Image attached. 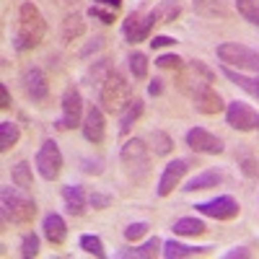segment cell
Instances as JSON below:
<instances>
[{"label": "cell", "mask_w": 259, "mask_h": 259, "mask_svg": "<svg viewBox=\"0 0 259 259\" xmlns=\"http://www.w3.org/2000/svg\"><path fill=\"white\" fill-rule=\"evenodd\" d=\"M45 34H47V21L41 16V11L36 8V3H31V0L21 3V8L16 13L13 47L18 52H29L45 41Z\"/></svg>", "instance_id": "6da1fadb"}, {"label": "cell", "mask_w": 259, "mask_h": 259, "mask_svg": "<svg viewBox=\"0 0 259 259\" xmlns=\"http://www.w3.org/2000/svg\"><path fill=\"white\" fill-rule=\"evenodd\" d=\"M119 163H122L124 177L135 187H145L150 182L153 168H150V150H148L145 140H140V138L127 140L119 150Z\"/></svg>", "instance_id": "7a4b0ae2"}, {"label": "cell", "mask_w": 259, "mask_h": 259, "mask_svg": "<svg viewBox=\"0 0 259 259\" xmlns=\"http://www.w3.org/2000/svg\"><path fill=\"white\" fill-rule=\"evenodd\" d=\"M99 104L106 114H122L133 104V85L119 70L112 68V73L99 85Z\"/></svg>", "instance_id": "3957f363"}, {"label": "cell", "mask_w": 259, "mask_h": 259, "mask_svg": "<svg viewBox=\"0 0 259 259\" xmlns=\"http://www.w3.org/2000/svg\"><path fill=\"white\" fill-rule=\"evenodd\" d=\"M0 200H3V226H29L36 218V202L21 187H3L0 189Z\"/></svg>", "instance_id": "277c9868"}, {"label": "cell", "mask_w": 259, "mask_h": 259, "mask_svg": "<svg viewBox=\"0 0 259 259\" xmlns=\"http://www.w3.org/2000/svg\"><path fill=\"white\" fill-rule=\"evenodd\" d=\"M215 55L233 70H259V52L246 45H239V41H223V45H218Z\"/></svg>", "instance_id": "5b68a950"}, {"label": "cell", "mask_w": 259, "mask_h": 259, "mask_svg": "<svg viewBox=\"0 0 259 259\" xmlns=\"http://www.w3.org/2000/svg\"><path fill=\"white\" fill-rule=\"evenodd\" d=\"M161 18V11H150V13H143V11H133L124 21H122V34L130 45H138V41H145L153 31V26L158 24Z\"/></svg>", "instance_id": "8992f818"}, {"label": "cell", "mask_w": 259, "mask_h": 259, "mask_svg": "<svg viewBox=\"0 0 259 259\" xmlns=\"http://www.w3.org/2000/svg\"><path fill=\"white\" fill-rule=\"evenodd\" d=\"M62 114L60 119L55 122L57 130H75L83 124V96L75 85H68V89L62 91Z\"/></svg>", "instance_id": "52a82bcc"}, {"label": "cell", "mask_w": 259, "mask_h": 259, "mask_svg": "<svg viewBox=\"0 0 259 259\" xmlns=\"http://www.w3.org/2000/svg\"><path fill=\"white\" fill-rule=\"evenodd\" d=\"M34 166L39 171V177L45 182H55L62 171V153H60V145L55 140H45L41 148L36 150V158Z\"/></svg>", "instance_id": "ba28073f"}, {"label": "cell", "mask_w": 259, "mask_h": 259, "mask_svg": "<svg viewBox=\"0 0 259 259\" xmlns=\"http://www.w3.org/2000/svg\"><path fill=\"white\" fill-rule=\"evenodd\" d=\"M194 210L200 215H207V218H215V221H233L241 212L239 200L231 197V194H218V197H212L207 202H197Z\"/></svg>", "instance_id": "9c48e42d"}, {"label": "cell", "mask_w": 259, "mask_h": 259, "mask_svg": "<svg viewBox=\"0 0 259 259\" xmlns=\"http://www.w3.org/2000/svg\"><path fill=\"white\" fill-rule=\"evenodd\" d=\"M226 122L239 133H251V130L259 127V112L244 101H231L226 106Z\"/></svg>", "instance_id": "30bf717a"}, {"label": "cell", "mask_w": 259, "mask_h": 259, "mask_svg": "<svg viewBox=\"0 0 259 259\" xmlns=\"http://www.w3.org/2000/svg\"><path fill=\"white\" fill-rule=\"evenodd\" d=\"M194 161L189 158H177V161H168L161 171V177H158V184H156V194L158 197H168L171 192H174L179 187V182L184 179V174L192 168Z\"/></svg>", "instance_id": "8fae6325"}, {"label": "cell", "mask_w": 259, "mask_h": 259, "mask_svg": "<svg viewBox=\"0 0 259 259\" xmlns=\"http://www.w3.org/2000/svg\"><path fill=\"white\" fill-rule=\"evenodd\" d=\"M24 91L26 96L39 104V106H45L50 101V80H47V73L36 68V65H31V68L24 70Z\"/></svg>", "instance_id": "7c38bea8"}, {"label": "cell", "mask_w": 259, "mask_h": 259, "mask_svg": "<svg viewBox=\"0 0 259 259\" xmlns=\"http://www.w3.org/2000/svg\"><path fill=\"white\" fill-rule=\"evenodd\" d=\"M187 145L194 150V153H207V156H221L223 150H226V145H223V140L218 138V135H212L210 130H205V127H192L189 133H187Z\"/></svg>", "instance_id": "4fadbf2b"}, {"label": "cell", "mask_w": 259, "mask_h": 259, "mask_svg": "<svg viewBox=\"0 0 259 259\" xmlns=\"http://www.w3.org/2000/svg\"><path fill=\"white\" fill-rule=\"evenodd\" d=\"M80 130H83V138L89 140V143H94V145H101L106 140V117H104L101 106L91 104L89 109H85Z\"/></svg>", "instance_id": "5bb4252c"}, {"label": "cell", "mask_w": 259, "mask_h": 259, "mask_svg": "<svg viewBox=\"0 0 259 259\" xmlns=\"http://www.w3.org/2000/svg\"><path fill=\"white\" fill-rule=\"evenodd\" d=\"M192 101H194V109H197L200 114H207V117H212V114H221L223 109H226V101H223V96L212 89V85H202L200 91H194V96H192Z\"/></svg>", "instance_id": "9a60e30c"}, {"label": "cell", "mask_w": 259, "mask_h": 259, "mask_svg": "<svg viewBox=\"0 0 259 259\" xmlns=\"http://www.w3.org/2000/svg\"><path fill=\"white\" fill-rule=\"evenodd\" d=\"M62 200H65V210L70 215H75V218H80L85 212V207H89V194H85V189L78 187V184L62 187Z\"/></svg>", "instance_id": "2e32d148"}, {"label": "cell", "mask_w": 259, "mask_h": 259, "mask_svg": "<svg viewBox=\"0 0 259 259\" xmlns=\"http://www.w3.org/2000/svg\"><path fill=\"white\" fill-rule=\"evenodd\" d=\"M45 239L52 246H62L65 239H68V223H65L60 212H50L45 218Z\"/></svg>", "instance_id": "e0dca14e"}, {"label": "cell", "mask_w": 259, "mask_h": 259, "mask_svg": "<svg viewBox=\"0 0 259 259\" xmlns=\"http://www.w3.org/2000/svg\"><path fill=\"white\" fill-rule=\"evenodd\" d=\"M163 241L158 239V236H153V239H148L143 246H127V249H119L117 251V256L119 259H153V256H158L163 249Z\"/></svg>", "instance_id": "ac0fdd59"}, {"label": "cell", "mask_w": 259, "mask_h": 259, "mask_svg": "<svg viewBox=\"0 0 259 259\" xmlns=\"http://www.w3.org/2000/svg\"><path fill=\"white\" fill-rule=\"evenodd\" d=\"M212 246H187V244H179L177 239L171 241H163V256L166 259H184V256H205L210 254Z\"/></svg>", "instance_id": "d6986e66"}, {"label": "cell", "mask_w": 259, "mask_h": 259, "mask_svg": "<svg viewBox=\"0 0 259 259\" xmlns=\"http://www.w3.org/2000/svg\"><path fill=\"white\" fill-rule=\"evenodd\" d=\"M231 83H236L241 91H246L251 99H256L259 101V78H251V75H244L241 70H233V68H228V65H223V70H221Z\"/></svg>", "instance_id": "ffe728a7"}, {"label": "cell", "mask_w": 259, "mask_h": 259, "mask_svg": "<svg viewBox=\"0 0 259 259\" xmlns=\"http://www.w3.org/2000/svg\"><path fill=\"white\" fill-rule=\"evenodd\" d=\"M221 182H223V174H221V171L207 168V171H202V174L192 177L182 189H184V192H202V189H212V187H218Z\"/></svg>", "instance_id": "44dd1931"}, {"label": "cell", "mask_w": 259, "mask_h": 259, "mask_svg": "<svg viewBox=\"0 0 259 259\" xmlns=\"http://www.w3.org/2000/svg\"><path fill=\"white\" fill-rule=\"evenodd\" d=\"M83 31H85V21H83L80 13H68V16H65L62 26H60L62 41H75V39L83 36Z\"/></svg>", "instance_id": "7402d4cb"}, {"label": "cell", "mask_w": 259, "mask_h": 259, "mask_svg": "<svg viewBox=\"0 0 259 259\" xmlns=\"http://www.w3.org/2000/svg\"><path fill=\"white\" fill-rule=\"evenodd\" d=\"M207 231L205 221L200 218H192V215H187V218H179L174 223V233L177 236H187V239H197V236H202Z\"/></svg>", "instance_id": "603a6c76"}, {"label": "cell", "mask_w": 259, "mask_h": 259, "mask_svg": "<svg viewBox=\"0 0 259 259\" xmlns=\"http://www.w3.org/2000/svg\"><path fill=\"white\" fill-rule=\"evenodd\" d=\"M143 112H145L143 99H133V104H130L127 109L122 112V119H119V135H127L130 130L135 127V122L143 117Z\"/></svg>", "instance_id": "cb8c5ba5"}, {"label": "cell", "mask_w": 259, "mask_h": 259, "mask_svg": "<svg viewBox=\"0 0 259 259\" xmlns=\"http://www.w3.org/2000/svg\"><path fill=\"white\" fill-rule=\"evenodd\" d=\"M18 138H21V130H18L16 122H8V119L0 122V153L13 150L16 143H18Z\"/></svg>", "instance_id": "d4e9b609"}, {"label": "cell", "mask_w": 259, "mask_h": 259, "mask_svg": "<svg viewBox=\"0 0 259 259\" xmlns=\"http://www.w3.org/2000/svg\"><path fill=\"white\" fill-rule=\"evenodd\" d=\"M194 11L205 18H226L228 16V8L223 6V0H194Z\"/></svg>", "instance_id": "484cf974"}, {"label": "cell", "mask_w": 259, "mask_h": 259, "mask_svg": "<svg viewBox=\"0 0 259 259\" xmlns=\"http://www.w3.org/2000/svg\"><path fill=\"white\" fill-rule=\"evenodd\" d=\"M148 143H150V150H153L156 156H168L171 150H174V140H171V135H166L163 130H153V133L148 135Z\"/></svg>", "instance_id": "4316f807"}, {"label": "cell", "mask_w": 259, "mask_h": 259, "mask_svg": "<svg viewBox=\"0 0 259 259\" xmlns=\"http://www.w3.org/2000/svg\"><path fill=\"white\" fill-rule=\"evenodd\" d=\"M11 179H13V184L16 187H21V189H31L34 187V177H31V163L29 161H18L16 166H13V171H11Z\"/></svg>", "instance_id": "83f0119b"}, {"label": "cell", "mask_w": 259, "mask_h": 259, "mask_svg": "<svg viewBox=\"0 0 259 259\" xmlns=\"http://www.w3.org/2000/svg\"><path fill=\"white\" fill-rule=\"evenodd\" d=\"M78 244H80V249H83L85 254H94V256H99V259H104V256H106L104 241L99 239L96 233H83L80 239H78Z\"/></svg>", "instance_id": "f1b7e54d"}, {"label": "cell", "mask_w": 259, "mask_h": 259, "mask_svg": "<svg viewBox=\"0 0 259 259\" xmlns=\"http://www.w3.org/2000/svg\"><path fill=\"white\" fill-rule=\"evenodd\" d=\"M236 11L244 16L249 24L259 26V0H236Z\"/></svg>", "instance_id": "f546056e"}, {"label": "cell", "mask_w": 259, "mask_h": 259, "mask_svg": "<svg viewBox=\"0 0 259 259\" xmlns=\"http://www.w3.org/2000/svg\"><path fill=\"white\" fill-rule=\"evenodd\" d=\"M127 68H130V73H133L135 78H145L148 75V57L143 55V52H130L127 55Z\"/></svg>", "instance_id": "4dcf8cb0"}, {"label": "cell", "mask_w": 259, "mask_h": 259, "mask_svg": "<svg viewBox=\"0 0 259 259\" xmlns=\"http://www.w3.org/2000/svg\"><path fill=\"white\" fill-rule=\"evenodd\" d=\"M36 254H39V236L34 231H29V233H24V239H21V256L31 259Z\"/></svg>", "instance_id": "1f68e13d"}, {"label": "cell", "mask_w": 259, "mask_h": 259, "mask_svg": "<svg viewBox=\"0 0 259 259\" xmlns=\"http://www.w3.org/2000/svg\"><path fill=\"white\" fill-rule=\"evenodd\" d=\"M156 68H163V70H184V60L179 55H161L156 60Z\"/></svg>", "instance_id": "d6a6232c"}, {"label": "cell", "mask_w": 259, "mask_h": 259, "mask_svg": "<svg viewBox=\"0 0 259 259\" xmlns=\"http://www.w3.org/2000/svg\"><path fill=\"white\" fill-rule=\"evenodd\" d=\"M239 168H241V174H244L246 179H259V161H256L254 156H244V158L239 161Z\"/></svg>", "instance_id": "836d02e7"}, {"label": "cell", "mask_w": 259, "mask_h": 259, "mask_svg": "<svg viewBox=\"0 0 259 259\" xmlns=\"http://www.w3.org/2000/svg\"><path fill=\"white\" fill-rule=\"evenodd\" d=\"M148 223L145 221H138V223H130L127 228H124V239L127 241H138V239H143V236L148 233Z\"/></svg>", "instance_id": "e575fe53"}, {"label": "cell", "mask_w": 259, "mask_h": 259, "mask_svg": "<svg viewBox=\"0 0 259 259\" xmlns=\"http://www.w3.org/2000/svg\"><path fill=\"white\" fill-rule=\"evenodd\" d=\"M89 205L94 207V210H106V207H109L112 205V194H106V192H91L89 194Z\"/></svg>", "instance_id": "d590c367"}, {"label": "cell", "mask_w": 259, "mask_h": 259, "mask_svg": "<svg viewBox=\"0 0 259 259\" xmlns=\"http://www.w3.org/2000/svg\"><path fill=\"white\" fill-rule=\"evenodd\" d=\"M89 16H91V18H99L101 24H114V11H106V8H101L99 3H94V6L89 8Z\"/></svg>", "instance_id": "8d00e7d4"}, {"label": "cell", "mask_w": 259, "mask_h": 259, "mask_svg": "<svg viewBox=\"0 0 259 259\" xmlns=\"http://www.w3.org/2000/svg\"><path fill=\"white\" fill-rule=\"evenodd\" d=\"M189 68H192L194 73H197L200 78H205L207 83H215V73L207 68V65H205L202 60H192V62H189Z\"/></svg>", "instance_id": "74e56055"}, {"label": "cell", "mask_w": 259, "mask_h": 259, "mask_svg": "<svg viewBox=\"0 0 259 259\" xmlns=\"http://www.w3.org/2000/svg\"><path fill=\"white\" fill-rule=\"evenodd\" d=\"M171 45H177V39L166 36V34H156L153 39H150V47H153V50H163V47H171Z\"/></svg>", "instance_id": "f35d334b"}, {"label": "cell", "mask_w": 259, "mask_h": 259, "mask_svg": "<svg viewBox=\"0 0 259 259\" xmlns=\"http://www.w3.org/2000/svg\"><path fill=\"white\" fill-rule=\"evenodd\" d=\"M104 161L101 158H96V161H91V158H83V171H85V174H101V171H104V166H101Z\"/></svg>", "instance_id": "ab89813d"}, {"label": "cell", "mask_w": 259, "mask_h": 259, "mask_svg": "<svg viewBox=\"0 0 259 259\" xmlns=\"http://www.w3.org/2000/svg\"><path fill=\"white\" fill-rule=\"evenodd\" d=\"M11 94H8V85L3 83V85H0V109H3V112H8L11 109Z\"/></svg>", "instance_id": "60d3db41"}, {"label": "cell", "mask_w": 259, "mask_h": 259, "mask_svg": "<svg viewBox=\"0 0 259 259\" xmlns=\"http://www.w3.org/2000/svg\"><path fill=\"white\" fill-rule=\"evenodd\" d=\"M246 256H251V251H249L246 246H239V249H231L228 254H223V259H246Z\"/></svg>", "instance_id": "b9f144b4"}, {"label": "cell", "mask_w": 259, "mask_h": 259, "mask_svg": "<svg viewBox=\"0 0 259 259\" xmlns=\"http://www.w3.org/2000/svg\"><path fill=\"white\" fill-rule=\"evenodd\" d=\"M101 45H104V36H96V39H94V45H89V47H85V50L80 52V57H89L91 52H96V50H101Z\"/></svg>", "instance_id": "7bdbcfd3"}, {"label": "cell", "mask_w": 259, "mask_h": 259, "mask_svg": "<svg viewBox=\"0 0 259 259\" xmlns=\"http://www.w3.org/2000/svg\"><path fill=\"white\" fill-rule=\"evenodd\" d=\"M161 91H163V80H158V78H153V80H150V83H148V94H150V96H158Z\"/></svg>", "instance_id": "ee69618b"}, {"label": "cell", "mask_w": 259, "mask_h": 259, "mask_svg": "<svg viewBox=\"0 0 259 259\" xmlns=\"http://www.w3.org/2000/svg\"><path fill=\"white\" fill-rule=\"evenodd\" d=\"M94 3H99V6H109L112 11H117V8L122 6V0H94Z\"/></svg>", "instance_id": "f6af8a7d"}, {"label": "cell", "mask_w": 259, "mask_h": 259, "mask_svg": "<svg viewBox=\"0 0 259 259\" xmlns=\"http://www.w3.org/2000/svg\"><path fill=\"white\" fill-rule=\"evenodd\" d=\"M256 130H259V127H256Z\"/></svg>", "instance_id": "bcb514c9"}]
</instances>
